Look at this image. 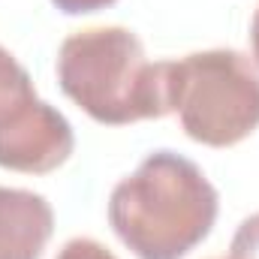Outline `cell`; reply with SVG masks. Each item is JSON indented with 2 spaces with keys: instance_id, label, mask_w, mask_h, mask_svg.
<instances>
[{
  "instance_id": "cell-1",
  "label": "cell",
  "mask_w": 259,
  "mask_h": 259,
  "mask_svg": "<svg viewBox=\"0 0 259 259\" xmlns=\"http://www.w3.org/2000/svg\"><path fill=\"white\" fill-rule=\"evenodd\" d=\"M217 208V190L193 160L154 151L115 184L109 223L136 259H184L214 229Z\"/></svg>"
},
{
  "instance_id": "cell-2",
  "label": "cell",
  "mask_w": 259,
  "mask_h": 259,
  "mask_svg": "<svg viewBox=\"0 0 259 259\" xmlns=\"http://www.w3.org/2000/svg\"><path fill=\"white\" fill-rule=\"evenodd\" d=\"M58 81L88 118L106 127L172 115L169 61H148L142 39L118 24L66 36L58 52Z\"/></svg>"
},
{
  "instance_id": "cell-3",
  "label": "cell",
  "mask_w": 259,
  "mask_h": 259,
  "mask_svg": "<svg viewBox=\"0 0 259 259\" xmlns=\"http://www.w3.org/2000/svg\"><path fill=\"white\" fill-rule=\"evenodd\" d=\"M169 112L208 148H232L259 127V66L235 49L169 61Z\"/></svg>"
},
{
  "instance_id": "cell-4",
  "label": "cell",
  "mask_w": 259,
  "mask_h": 259,
  "mask_svg": "<svg viewBox=\"0 0 259 259\" xmlns=\"http://www.w3.org/2000/svg\"><path fill=\"white\" fill-rule=\"evenodd\" d=\"M75 136L69 121L46 100H36L18 121L0 130V169L49 175L69 160Z\"/></svg>"
},
{
  "instance_id": "cell-5",
  "label": "cell",
  "mask_w": 259,
  "mask_h": 259,
  "mask_svg": "<svg viewBox=\"0 0 259 259\" xmlns=\"http://www.w3.org/2000/svg\"><path fill=\"white\" fill-rule=\"evenodd\" d=\"M55 232V211L46 196L0 187V259H42Z\"/></svg>"
},
{
  "instance_id": "cell-6",
  "label": "cell",
  "mask_w": 259,
  "mask_h": 259,
  "mask_svg": "<svg viewBox=\"0 0 259 259\" xmlns=\"http://www.w3.org/2000/svg\"><path fill=\"white\" fill-rule=\"evenodd\" d=\"M36 100L39 97L33 91L27 69L15 61L12 52L0 46V130L18 121Z\"/></svg>"
},
{
  "instance_id": "cell-7",
  "label": "cell",
  "mask_w": 259,
  "mask_h": 259,
  "mask_svg": "<svg viewBox=\"0 0 259 259\" xmlns=\"http://www.w3.org/2000/svg\"><path fill=\"white\" fill-rule=\"evenodd\" d=\"M229 259H259V211L241 220V226L235 229Z\"/></svg>"
},
{
  "instance_id": "cell-8",
  "label": "cell",
  "mask_w": 259,
  "mask_h": 259,
  "mask_svg": "<svg viewBox=\"0 0 259 259\" xmlns=\"http://www.w3.org/2000/svg\"><path fill=\"white\" fill-rule=\"evenodd\" d=\"M58 259H118L106 244H100L97 238H69Z\"/></svg>"
},
{
  "instance_id": "cell-9",
  "label": "cell",
  "mask_w": 259,
  "mask_h": 259,
  "mask_svg": "<svg viewBox=\"0 0 259 259\" xmlns=\"http://www.w3.org/2000/svg\"><path fill=\"white\" fill-rule=\"evenodd\" d=\"M64 15H91V12H100L118 0H52Z\"/></svg>"
},
{
  "instance_id": "cell-10",
  "label": "cell",
  "mask_w": 259,
  "mask_h": 259,
  "mask_svg": "<svg viewBox=\"0 0 259 259\" xmlns=\"http://www.w3.org/2000/svg\"><path fill=\"white\" fill-rule=\"evenodd\" d=\"M250 49H253V64L259 66V6L253 12V21H250Z\"/></svg>"
}]
</instances>
